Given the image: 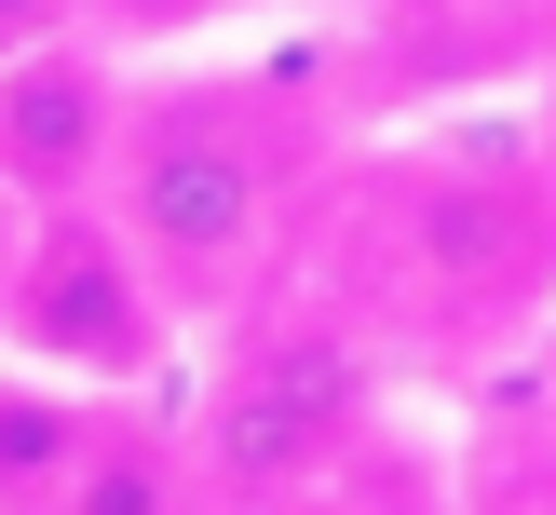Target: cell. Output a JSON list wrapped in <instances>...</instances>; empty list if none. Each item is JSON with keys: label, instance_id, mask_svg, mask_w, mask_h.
I'll use <instances>...</instances> for the list:
<instances>
[{"label": "cell", "instance_id": "cell-1", "mask_svg": "<svg viewBox=\"0 0 556 515\" xmlns=\"http://www.w3.org/2000/svg\"><path fill=\"white\" fill-rule=\"evenodd\" d=\"M109 231L150 258L177 325H244L258 312L271 231H286V136L244 81H136L123 163H109Z\"/></svg>", "mask_w": 556, "mask_h": 515}, {"label": "cell", "instance_id": "cell-2", "mask_svg": "<svg viewBox=\"0 0 556 515\" xmlns=\"http://www.w3.org/2000/svg\"><path fill=\"white\" fill-rule=\"evenodd\" d=\"M380 407V352L340 312H244L217 325V379L190 407V475L204 515H286L367 448Z\"/></svg>", "mask_w": 556, "mask_h": 515}, {"label": "cell", "instance_id": "cell-3", "mask_svg": "<svg viewBox=\"0 0 556 515\" xmlns=\"http://www.w3.org/2000/svg\"><path fill=\"white\" fill-rule=\"evenodd\" d=\"M177 298L150 285L109 204H68V217H14V258H0V366L27 379H68V394H150L177 366Z\"/></svg>", "mask_w": 556, "mask_h": 515}, {"label": "cell", "instance_id": "cell-4", "mask_svg": "<svg viewBox=\"0 0 556 515\" xmlns=\"http://www.w3.org/2000/svg\"><path fill=\"white\" fill-rule=\"evenodd\" d=\"M394 258H407V285H421L434 312H462V325L543 312V285H556V190L516 177V163H407Z\"/></svg>", "mask_w": 556, "mask_h": 515}, {"label": "cell", "instance_id": "cell-5", "mask_svg": "<svg viewBox=\"0 0 556 515\" xmlns=\"http://www.w3.org/2000/svg\"><path fill=\"white\" fill-rule=\"evenodd\" d=\"M123 123H136V68H123V41L54 27V41L0 54V204H14V217H68V204H96L109 163H123Z\"/></svg>", "mask_w": 556, "mask_h": 515}, {"label": "cell", "instance_id": "cell-6", "mask_svg": "<svg viewBox=\"0 0 556 515\" xmlns=\"http://www.w3.org/2000/svg\"><path fill=\"white\" fill-rule=\"evenodd\" d=\"M41 515H204L190 434H150V421H123V407H109L96 448L54 475V502H41Z\"/></svg>", "mask_w": 556, "mask_h": 515}, {"label": "cell", "instance_id": "cell-7", "mask_svg": "<svg viewBox=\"0 0 556 515\" xmlns=\"http://www.w3.org/2000/svg\"><path fill=\"white\" fill-rule=\"evenodd\" d=\"M96 421H109V394H68V379L0 366V515H41L54 475L96 448Z\"/></svg>", "mask_w": 556, "mask_h": 515}, {"label": "cell", "instance_id": "cell-8", "mask_svg": "<svg viewBox=\"0 0 556 515\" xmlns=\"http://www.w3.org/2000/svg\"><path fill=\"white\" fill-rule=\"evenodd\" d=\"M217 14H244V0H81L96 41H190V27H217Z\"/></svg>", "mask_w": 556, "mask_h": 515}, {"label": "cell", "instance_id": "cell-9", "mask_svg": "<svg viewBox=\"0 0 556 515\" xmlns=\"http://www.w3.org/2000/svg\"><path fill=\"white\" fill-rule=\"evenodd\" d=\"M244 14H271V0H244Z\"/></svg>", "mask_w": 556, "mask_h": 515}]
</instances>
